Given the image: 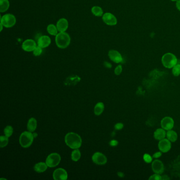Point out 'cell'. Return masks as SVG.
Segmentation results:
<instances>
[{
  "mask_svg": "<svg viewBox=\"0 0 180 180\" xmlns=\"http://www.w3.org/2000/svg\"><path fill=\"white\" fill-rule=\"evenodd\" d=\"M166 137L170 141V142H175L178 139V135L175 131L171 129L167 132Z\"/></svg>",
  "mask_w": 180,
  "mask_h": 180,
  "instance_id": "cell-24",
  "label": "cell"
},
{
  "mask_svg": "<svg viewBox=\"0 0 180 180\" xmlns=\"http://www.w3.org/2000/svg\"><path fill=\"white\" fill-rule=\"evenodd\" d=\"M172 1H173V2H175V1H177L178 0H171Z\"/></svg>",
  "mask_w": 180,
  "mask_h": 180,
  "instance_id": "cell-42",
  "label": "cell"
},
{
  "mask_svg": "<svg viewBox=\"0 0 180 180\" xmlns=\"http://www.w3.org/2000/svg\"><path fill=\"white\" fill-rule=\"evenodd\" d=\"M104 110V104L102 102L97 104L94 108V113L96 115L99 116L103 113Z\"/></svg>",
  "mask_w": 180,
  "mask_h": 180,
  "instance_id": "cell-25",
  "label": "cell"
},
{
  "mask_svg": "<svg viewBox=\"0 0 180 180\" xmlns=\"http://www.w3.org/2000/svg\"><path fill=\"white\" fill-rule=\"evenodd\" d=\"M93 162L97 165H104L107 162V157L102 153H95L92 156Z\"/></svg>",
  "mask_w": 180,
  "mask_h": 180,
  "instance_id": "cell-10",
  "label": "cell"
},
{
  "mask_svg": "<svg viewBox=\"0 0 180 180\" xmlns=\"http://www.w3.org/2000/svg\"><path fill=\"white\" fill-rule=\"evenodd\" d=\"M161 155H162V153L159 152L154 154V155H153V157H154L155 159H157V158H159Z\"/></svg>",
  "mask_w": 180,
  "mask_h": 180,
  "instance_id": "cell-37",
  "label": "cell"
},
{
  "mask_svg": "<svg viewBox=\"0 0 180 180\" xmlns=\"http://www.w3.org/2000/svg\"><path fill=\"white\" fill-rule=\"evenodd\" d=\"M154 138L156 140L161 141L164 139L166 136V133L165 130L163 128H159L156 130L154 134Z\"/></svg>",
  "mask_w": 180,
  "mask_h": 180,
  "instance_id": "cell-18",
  "label": "cell"
},
{
  "mask_svg": "<svg viewBox=\"0 0 180 180\" xmlns=\"http://www.w3.org/2000/svg\"><path fill=\"white\" fill-rule=\"evenodd\" d=\"M33 136H34V138H36V137L38 136V134H37V133H33Z\"/></svg>",
  "mask_w": 180,
  "mask_h": 180,
  "instance_id": "cell-41",
  "label": "cell"
},
{
  "mask_svg": "<svg viewBox=\"0 0 180 180\" xmlns=\"http://www.w3.org/2000/svg\"><path fill=\"white\" fill-rule=\"evenodd\" d=\"M144 160L145 161V162L149 163H150L152 161V157H151L149 154H145L143 156Z\"/></svg>",
  "mask_w": 180,
  "mask_h": 180,
  "instance_id": "cell-33",
  "label": "cell"
},
{
  "mask_svg": "<svg viewBox=\"0 0 180 180\" xmlns=\"http://www.w3.org/2000/svg\"><path fill=\"white\" fill-rule=\"evenodd\" d=\"M48 165L46 163L39 162L37 163L34 166V170L38 173H42L47 169Z\"/></svg>",
  "mask_w": 180,
  "mask_h": 180,
  "instance_id": "cell-20",
  "label": "cell"
},
{
  "mask_svg": "<svg viewBox=\"0 0 180 180\" xmlns=\"http://www.w3.org/2000/svg\"><path fill=\"white\" fill-rule=\"evenodd\" d=\"M81 81V78L78 76H70L66 79L64 85L66 86H75Z\"/></svg>",
  "mask_w": 180,
  "mask_h": 180,
  "instance_id": "cell-17",
  "label": "cell"
},
{
  "mask_svg": "<svg viewBox=\"0 0 180 180\" xmlns=\"http://www.w3.org/2000/svg\"><path fill=\"white\" fill-rule=\"evenodd\" d=\"M91 12L93 15L96 16L100 17L103 16L104 12L102 7L98 6H94L91 9Z\"/></svg>",
  "mask_w": 180,
  "mask_h": 180,
  "instance_id": "cell-23",
  "label": "cell"
},
{
  "mask_svg": "<svg viewBox=\"0 0 180 180\" xmlns=\"http://www.w3.org/2000/svg\"><path fill=\"white\" fill-rule=\"evenodd\" d=\"M4 132L5 136H7V137H9L12 135L13 133V128L12 126L8 125L4 128Z\"/></svg>",
  "mask_w": 180,
  "mask_h": 180,
  "instance_id": "cell-28",
  "label": "cell"
},
{
  "mask_svg": "<svg viewBox=\"0 0 180 180\" xmlns=\"http://www.w3.org/2000/svg\"><path fill=\"white\" fill-rule=\"evenodd\" d=\"M162 179V178L159 174L155 173L154 175H152L149 178V180H161Z\"/></svg>",
  "mask_w": 180,
  "mask_h": 180,
  "instance_id": "cell-32",
  "label": "cell"
},
{
  "mask_svg": "<svg viewBox=\"0 0 180 180\" xmlns=\"http://www.w3.org/2000/svg\"><path fill=\"white\" fill-rule=\"evenodd\" d=\"M61 161L59 154L53 153L49 155L46 159V163L49 168H54L57 166Z\"/></svg>",
  "mask_w": 180,
  "mask_h": 180,
  "instance_id": "cell-6",
  "label": "cell"
},
{
  "mask_svg": "<svg viewBox=\"0 0 180 180\" xmlns=\"http://www.w3.org/2000/svg\"><path fill=\"white\" fill-rule=\"evenodd\" d=\"M37 120L35 118L32 117L28 121V125H27V128H28V131L32 132V133L34 132L37 128Z\"/></svg>",
  "mask_w": 180,
  "mask_h": 180,
  "instance_id": "cell-19",
  "label": "cell"
},
{
  "mask_svg": "<svg viewBox=\"0 0 180 180\" xmlns=\"http://www.w3.org/2000/svg\"><path fill=\"white\" fill-rule=\"evenodd\" d=\"M51 40L48 35H41L37 41V45L42 49L48 47L51 44Z\"/></svg>",
  "mask_w": 180,
  "mask_h": 180,
  "instance_id": "cell-11",
  "label": "cell"
},
{
  "mask_svg": "<svg viewBox=\"0 0 180 180\" xmlns=\"http://www.w3.org/2000/svg\"><path fill=\"white\" fill-rule=\"evenodd\" d=\"M9 137L6 136H0V147L1 148L4 147L9 143Z\"/></svg>",
  "mask_w": 180,
  "mask_h": 180,
  "instance_id": "cell-27",
  "label": "cell"
},
{
  "mask_svg": "<svg viewBox=\"0 0 180 180\" xmlns=\"http://www.w3.org/2000/svg\"><path fill=\"white\" fill-rule=\"evenodd\" d=\"M152 170L154 173L161 174L164 171V167L163 163L159 159L154 160L152 165Z\"/></svg>",
  "mask_w": 180,
  "mask_h": 180,
  "instance_id": "cell-14",
  "label": "cell"
},
{
  "mask_svg": "<svg viewBox=\"0 0 180 180\" xmlns=\"http://www.w3.org/2000/svg\"><path fill=\"white\" fill-rule=\"evenodd\" d=\"M109 58L115 63H121L123 60L122 56L118 51L115 50H110L108 52Z\"/></svg>",
  "mask_w": 180,
  "mask_h": 180,
  "instance_id": "cell-12",
  "label": "cell"
},
{
  "mask_svg": "<svg viewBox=\"0 0 180 180\" xmlns=\"http://www.w3.org/2000/svg\"><path fill=\"white\" fill-rule=\"evenodd\" d=\"M53 178L55 180H66L68 178V173L65 169L59 168L53 173Z\"/></svg>",
  "mask_w": 180,
  "mask_h": 180,
  "instance_id": "cell-9",
  "label": "cell"
},
{
  "mask_svg": "<svg viewBox=\"0 0 180 180\" xmlns=\"http://www.w3.org/2000/svg\"><path fill=\"white\" fill-rule=\"evenodd\" d=\"M81 157V153L78 149H75L72 152V161L77 162L79 161Z\"/></svg>",
  "mask_w": 180,
  "mask_h": 180,
  "instance_id": "cell-26",
  "label": "cell"
},
{
  "mask_svg": "<svg viewBox=\"0 0 180 180\" xmlns=\"http://www.w3.org/2000/svg\"><path fill=\"white\" fill-rule=\"evenodd\" d=\"M176 7L179 11H180V0L176 1Z\"/></svg>",
  "mask_w": 180,
  "mask_h": 180,
  "instance_id": "cell-38",
  "label": "cell"
},
{
  "mask_svg": "<svg viewBox=\"0 0 180 180\" xmlns=\"http://www.w3.org/2000/svg\"><path fill=\"white\" fill-rule=\"evenodd\" d=\"M0 26H1V30H0V31L2 32V30H3V28L4 26L1 23H0Z\"/></svg>",
  "mask_w": 180,
  "mask_h": 180,
  "instance_id": "cell-39",
  "label": "cell"
},
{
  "mask_svg": "<svg viewBox=\"0 0 180 180\" xmlns=\"http://www.w3.org/2000/svg\"><path fill=\"white\" fill-rule=\"evenodd\" d=\"M42 48L40 47L39 46H37V47L35 48V50L33 51V54L34 56L38 57V56H40L42 53Z\"/></svg>",
  "mask_w": 180,
  "mask_h": 180,
  "instance_id": "cell-30",
  "label": "cell"
},
{
  "mask_svg": "<svg viewBox=\"0 0 180 180\" xmlns=\"http://www.w3.org/2000/svg\"><path fill=\"white\" fill-rule=\"evenodd\" d=\"M10 7V2L9 0H0V12H5L8 10Z\"/></svg>",
  "mask_w": 180,
  "mask_h": 180,
  "instance_id": "cell-22",
  "label": "cell"
},
{
  "mask_svg": "<svg viewBox=\"0 0 180 180\" xmlns=\"http://www.w3.org/2000/svg\"><path fill=\"white\" fill-rule=\"evenodd\" d=\"M118 175L119 177H122L124 174H123L122 172H118Z\"/></svg>",
  "mask_w": 180,
  "mask_h": 180,
  "instance_id": "cell-40",
  "label": "cell"
},
{
  "mask_svg": "<svg viewBox=\"0 0 180 180\" xmlns=\"http://www.w3.org/2000/svg\"><path fill=\"white\" fill-rule=\"evenodd\" d=\"M162 63L166 68H172L178 63V59L177 57L173 53H166L163 56Z\"/></svg>",
  "mask_w": 180,
  "mask_h": 180,
  "instance_id": "cell-3",
  "label": "cell"
},
{
  "mask_svg": "<svg viewBox=\"0 0 180 180\" xmlns=\"http://www.w3.org/2000/svg\"><path fill=\"white\" fill-rule=\"evenodd\" d=\"M56 26L57 27L59 32H66L68 28V21L65 18H61L57 22Z\"/></svg>",
  "mask_w": 180,
  "mask_h": 180,
  "instance_id": "cell-16",
  "label": "cell"
},
{
  "mask_svg": "<svg viewBox=\"0 0 180 180\" xmlns=\"http://www.w3.org/2000/svg\"><path fill=\"white\" fill-rule=\"evenodd\" d=\"M158 146L161 152L166 153L168 152L171 148V143L168 138H164L159 141Z\"/></svg>",
  "mask_w": 180,
  "mask_h": 180,
  "instance_id": "cell-13",
  "label": "cell"
},
{
  "mask_svg": "<svg viewBox=\"0 0 180 180\" xmlns=\"http://www.w3.org/2000/svg\"><path fill=\"white\" fill-rule=\"evenodd\" d=\"M47 31L49 35H53V36H55V37L59 33L57 27L53 24H50V25H48L47 27Z\"/></svg>",
  "mask_w": 180,
  "mask_h": 180,
  "instance_id": "cell-21",
  "label": "cell"
},
{
  "mask_svg": "<svg viewBox=\"0 0 180 180\" xmlns=\"http://www.w3.org/2000/svg\"><path fill=\"white\" fill-rule=\"evenodd\" d=\"M65 143L72 149H79L82 144L81 137L76 133L70 132L67 134L65 137Z\"/></svg>",
  "mask_w": 180,
  "mask_h": 180,
  "instance_id": "cell-1",
  "label": "cell"
},
{
  "mask_svg": "<svg viewBox=\"0 0 180 180\" xmlns=\"http://www.w3.org/2000/svg\"><path fill=\"white\" fill-rule=\"evenodd\" d=\"M102 20L106 25L113 26L117 25V19L115 16L111 13L106 12L102 16Z\"/></svg>",
  "mask_w": 180,
  "mask_h": 180,
  "instance_id": "cell-7",
  "label": "cell"
},
{
  "mask_svg": "<svg viewBox=\"0 0 180 180\" xmlns=\"http://www.w3.org/2000/svg\"><path fill=\"white\" fill-rule=\"evenodd\" d=\"M161 127L165 131L172 129L174 126V121L170 117H165L161 121Z\"/></svg>",
  "mask_w": 180,
  "mask_h": 180,
  "instance_id": "cell-15",
  "label": "cell"
},
{
  "mask_svg": "<svg viewBox=\"0 0 180 180\" xmlns=\"http://www.w3.org/2000/svg\"><path fill=\"white\" fill-rule=\"evenodd\" d=\"M122 66L121 65H118V66H117L116 67V68L115 69V70H114V72H115V74L116 75H119L122 73Z\"/></svg>",
  "mask_w": 180,
  "mask_h": 180,
  "instance_id": "cell-31",
  "label": "cell"
},
{
  "mask_svg": "<svg viewBox=\"0 0 180 180\" xmlns=\"http://www.w3.org/2000/svg\"><path fill=\"white\" fill-rule=\"evenodd\" d=\"M123 124L122 123H121V122H119V123H117L115 125V128L116 130H121V129H122L123 128Z\"/></svg>",
  "mask_w": 180,
  "mask_h": 180,
  "instance_id": "cell-34",
  "label": "cell"
},
{
  "mask_svg": "<svg viewBox=\"0 0 180 180\" xmlns=\"http://www.w3.org/2000/svg\"><path fill=\"white\" fill-rule=\"evenodd\" d=\"M34 138L33 134L32 132H24L20 136V144L23 148H28L32 145Z\"/></svg>",
  "mask_w": 180,
  "mask_h": 180,
  "instance_id": "cell-4",
  "label": "cell"
},
{
  "mask_svg": "<svg viewBox=\"0 0 180 180\" xmlns=\"http://www.w3.org/2000/svg\"><path fill=\"white\" fill-rule=\"evenodd\" d=\"M71 38L68 33L66 32H59L55 38L56 45L59 48L61 49H66L70 44Z\"/></svg>",
  "mask_w": 180,
  "mask_h": 180,
  "instance_id": "cell-2",
  "label": "cell"
},
{
  "mask_svg": "<svg viewBox=\"0 0 180 180\" xmlns=\"http://www.w3.org/2000/svg\"><path fill=\"white\" fill-rule=\"evenodd\" d=\"M1 22L4 28H11L14 26L16 22V16L12 14L7 13L1 16Z\"/></svg>",
  "mask_w": 180,
  "mask_h": 180,
  "instance_id": "cell-5",
  "label": "cell"
},
{
  "mask_svg": "<svg viewBox=\"0 0 180 180\" xmlns=\"http://www.w3.org/2000/svg\"><path fill=\"white\" fill-rule=\"evenodd\" d=\"M37 43L33 39H28L23 41L22 44V49L26 52H33L37 47Z\"/></svg>",
  "mask_w": 180,
  "mask_h": 180,
  "instance_id": "cell-8",
  "label": "cell"
},
{
  "mask_svg": "<svg viewBox=\"0 0 180 180\" xmlns=\"http://www.w3.org/2000/svg\"><path fill=\"white\" fill-rule=\"evenodd\" d=\"M172 73L174 76H178L180 75V65L177 64L172 68Z\"/></svg>",
  "mask_w": 180,
  "mask_h": 180,
  "instance_id": "cell-29",
  "label": "cell"
},
{
  "mask_svg": "<svg viewBox=\"0 0 180 180\" xmlns=\"http://www.w3.org/2000/svg\"><path fill=\"white\" fill-rule=\"evenodd\" d=\"M104 65L107 68L110 69L112 67V64L107 61H105L104 63Z\"/></svg>",
  "mask_w": 180,
  "mask_h": 180,
  "instance_id": "cell-35",
  "label": "cell"
},
{
  "mask_svg": "<svg viewBox=\"0 0 180 180\" xmlns=\"http://www.w3.org/2000/svg\"><path fill=\"white\" fill-rule=\"evenodd\" d=\"M0 180H7V179H5V178H1V179H0Z\"/></svg>",
  "mask_w": 180,
  "mask_h": 180,
  "instance_id": "cell-43",
  "label": "cell"
},
{
  "mask_svg": "<svg viewBox=\"0 0 180 180\" xmlns=\"http://www.w3.org/2000/svg\"><path fill=\"white\" fill-rule=\"evenodd\" d=\"M109 144L112 146H117L118 145V142L116 140H112V141H110Z\"/></svg>",
  "mask_w": 180,
  "mask_h": 180,
  "instance_id": "cell-36",
  "label": "cell"
}]
</instances>
